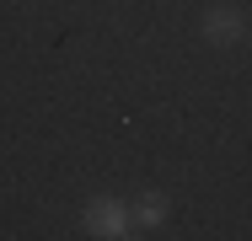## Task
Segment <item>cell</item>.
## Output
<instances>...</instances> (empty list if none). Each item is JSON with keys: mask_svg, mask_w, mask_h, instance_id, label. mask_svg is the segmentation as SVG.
I'll use <instances>...</instances> for the list:
<instances>
[{"mask_svg": "<svg viewBox=\"0 0 252 241\" xmlns=\"http://www.w3.org/2000/svg\"><path fill=\"white\" fill-rule=\"evenodd\" d=\"M81 225H86V236H97V241H129V236H140L134 209H129L124 198H92V204L81 209Z\"/></svg>", "mask_w": 252, "mask_h": 241, "instance_id": "1", "label": "cell"}, {"mask_svg": "<svg viewBox=\"0 0 252 241\" xmlns=\"http://www.w3.org/2000/svg\"><path fill=\"white\" fill-rule=\"evenodd\" d=\"M204 38H209V43H242V38H247V16H242V11H236V5H209V11H204Z\"/></svg>", "mask_w": 252, "mask_h": 241, "instance_id": "2", "label": "cell"}, {"mask_svg": "<svg viewBox=\"0 0 252 241\" xmlns=\"http://www.w3.org/2000/svg\"><path fill=\"white\" fill-rule=\"evenodd\" d=\"M134 225H140V231H156V225H166V198H161V193H145V198L134 204Z\"/></svg>", "mask_w": 252, "mask_h": 241, "instance_id": "3", "label": "cell"}]
</instances>
